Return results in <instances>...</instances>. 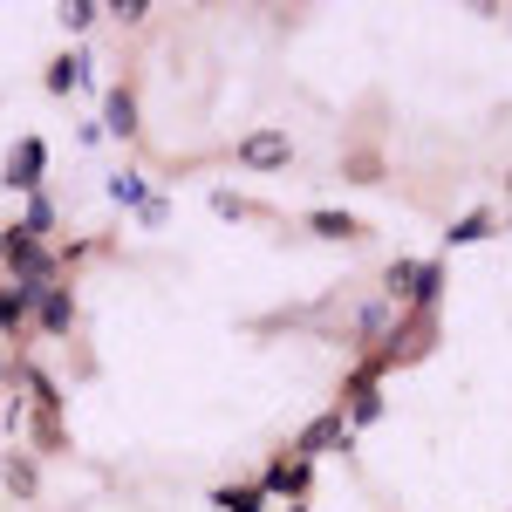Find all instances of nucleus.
Wrapping results in <instances>:
<instances>
[{
    "mask_svg": "<svg viewBox=\"0 0 512 512\" xmlns=\"http://www.w3.org/2000/svg\"><path fill=\"white\" fill-rule=\"evenodd\" d=\"M0 383H7V355H0Z\"/></svg>",
    "mask_w": 512,
    "mask_h": 512,
    "instance_id": "5701e85b",
    "label": "nucleus"
},
{
    "mask_svg": "<svg viewBox=\"0 0 512 512\" xmlns=\"http://www.w3.org/2000/svg\"><path fill=\"white\" fill-rule=\"evenodd\" d=\"M76 287L69 280H55V287H41V301H35V328L48 335V342H69V328H76Z\"/></svg>",
    "mask_w": 512,
    "mask_h": 512,
    "instance_id": "7ed1b4c3",
    "label": "nucleus"
},
{
    "mask_svg": "<svg viewBox=\"0 0 512 512\" xmlns=\"http://www.w3.org/2000/svg\"><path fill=\"white\" fill-rule=\"evenodd\" d=\"M0 267L21 280V287H55V280H62V260H55L41 239L14 233V226H7V260H0Z\"/></svg>",
    "mask_w": 512,
    "mask_h": 512,
    "instance_id": "f03ea898",
    "label": "nucleus"
},
{
    "mask_svg": "<svg viewBox=\"0 0 512 512\" xmlns=\"http://www.w3.org/2000/svg\"><path fill=\"white\" fill-rule=\"evenodd\" d=\"M417 267H424V260H390V294H403V301H410V287H417Z\"/></svg>",
    "mask_w": 512,
    "mask_h": 512,
    "instance_id": "6ab92c4d",
    "label": "nucleus"
},
{
    "mask_svg": "<svg viewBox=\"0 0 512 512\" xmlns=\"http://www.w3.org/2000/svg\"><path fill=\"white\" fill-rule=\"evenodd\" d=\"M233 158H239V171H253V178H274V171L294 164V137H287V123H253L233 144Z\"/></svg>",
    "mask_w": 512,
    "mask_h": 512,
    "instance_id": "f257e3e1",
    "label": "nucleus"
},
{
    "mask_svg": "<svg viewBox=\"0 0 512 512\" xmlns=\"http://www.w3.org/2000/svg\"><path fill=\"white\" fill-rule=\"evenodd\" d=\"M62 451H69V431H62V417L35 410V458H62Z\"/></svg>",
    "mask_w": 512,
    "mask_h": 512,
    "instance_id": "f8f14e48",
    "label": "nucleus"
},
{
    "mask_svg": "<svg viewBox=\"0 0 512 512\" xmlns=\"http://www.w3.org/2000/svg\"><path fill=\"white\" fill-rule=\"evenodd\" d=\"M48 226H55V205H48V198H28V219H21V226H14V233H28V239H41V233H48Z\"/></svg>",
    "mask_w": 512,
    "mask_h": 512,
    "instance_id": "2eb2a0df",
    "label": "nucleus"
},
{
    "mask_svg": "<svg viewBox=\"0 0 512 512\" xmlns=\"http://www.w3.org/2000/svg\"><path fill=\"white\" fill-rule=\"evenodd\" d=\"M506 198H512V171H506Z\"/></svg>",
    "mask_w": 512,
    "mask_h": 512,
    "instance_id": "b1692460",
    "label": "nucleus"
},
{
    "mask_svg": "<svg viewBox=\"0 0 512 512\" xmlns=\"http://www.w3.org/2000/svg\"><path fill=\"white\" fill-rule=\"evenodd\" d=\"M82 69H89V62H82L76 48H69V55H55V62H48V76H41V89H48V96H69V89L82 82Z\"/></svg>",
    "mask_w": 512,
    "mask_h": 512,
    "instance_id": "9b49d317",
    "label": "nucleus"
},
{
    "mask_svg": "<svg viewBox=\"0 0 512 512\" xmlns=\"http://www.w3.org/2000/svg\"><path fill=\"white\" fill-rule=\"evenodd\" d=\"M308 472H315V465H301V458H280L274 472H267V492H274V499H287V506H301V492H308Z\"/></svg>",
    "mask_w": 512,
    "mask_h": 512,
    "instance_id": "1a4fd4ad",
    "label": "nucleus"
},
{
    "mask_svg": "<svg viewBox=\"0 0 512 512\" xmlns=\"http://www.w3.org/2000/svg\"><path fill=\"white\" fill-rule=\"evenodd\" d=\"M212 212H219V219H246V198H233V192H212Z\"/></svg>",
    "mask_w": 512,
    "mask_h": 512,
    "instance_id": "aec40b11",
    "label": "nucleus"
},
{
    "mask_svg": "<svg viewBox=\"0 0 512 512\" xmlns=\"http://www.w3.org/2000/svg\"><path fill=\"white\" fill-rule=\"evenodd\" d=\"M383 171H390V164H383V151H376V144L342 151V178H349V185H383Z\"/></svg>",
    "mask_w": 512,
    "mask_h": 512,
    "instance_id": "6e6552de",
    "label": "nucleus"
},
{
    "mask_svg": "<svg viewBox=\"0 0 512 512\" xmlns=\"http://www.w3.org/2000/svg\"><path fill=\"white\" fill-rule=\"evenodd\" d=\"M103 130L123 137V144H137L144 123H137V89H130V82H110V96H103Z\"/></svg>",
    "mask_w": 512,
    "mask_h": 512,
    "instance_id": "423d86ee",
    "label": "nucleus"
},
{
    "mask_svg": "<svg viewBox=\"0 0 512 512\" xmlns=\"http://www.w3.org/2000/svg\"><path fill=\"white\" fill-rule=\"evenodd\" d=\"M103 14H117L123 28H144V21H151V14H158V7H151V0H110V7H103Z\"/></svg>",
    "mask_w": 512,
    "mask_h": 512,
    "instance_id": "a211bd4d",
    "label": "nucleus"
},
{
    "mask_svg": "<svg viewBox=\"0 0 512 512\" xmlns=\"http://www.w3.org/2000/svg\"><path fill=\"white\" fill-rule=\"evenodd\" d=\"M437 287H444V267H437V260H424V267H417V287H410V301H417V308H431Z\"/></svg>",
    "mask_w": 512,
    "mask_h": 512,
    "instance_id": "f3484780",
    "label": "nucleus"
},
{
    "mask_svg": "<svg viewBox=\"0 0 512 512\" xmlns=\"http://www.w3.org/2000/svg\"><path fill=\"white\" fill-rule=\"evenodd\" d=\"M485 233H492V212H465L444 239H451V246H472V239H485Z\"/></svg>",
    "mask_w": 512,
    "mask_h": 512,
    "instance_id": "dca6fc26",
    "label": "nucleus"
},
{
    "mask_svg": "<svg viewBox=\"0 0 512 512\" xmlns=\"http://www.w3.org/2000/svg\"><path fill=\"white\" fill-rule=\"evenodd\" d=\"M212 506H226V512H267V492H253V485H219V492H212Z\"/></svg>",
    "mask_w": 512,
    "mask_h": 512,
    "instance_id": "ddd939ff",
    "label": "nucleus"
},
{
    "mask_svg": "<svg viewBox=\"0 0 512 512\" xmlns=\"http://www.w3.org/2000/svg\"><path fill=\"white\" fill-rule=\"evenodd\" d=\"M96 14H103L96 0H62V7H55V21H62L69 35H89V28H96Z\"/></svg>",
    "mask_w": 512,
    "mask_h": 512,
    "instance_id": "4468645a",
    "label": "nucleus"
},
{
    "mask_svg": "<svg viewBox=\"0 0 512 512\" xmlns=\"http://www.w3.org/2000/svg\"><path fill=\"white\" fill-rule=\"evenodd\" d=\"M287 512H308V506H287Z\"/></svg>",
    "mask_w": 512,
    "mask_h": 512,
    "instance_id": "393cba45",
    "label": "nucleus"
},
{
    "mask_svg": "<svg viewBox=\"0 0 512 512\" xmlns=\"http://www.w3.org/2000/svg\"><path fill=\"white\" fill-rule=\"evenodd\" d=\"M41 171H48V144L41 137H21L14 151H7V192H41Z\"/></svg>",
    "mask_w": 512,
    "mask_h": 512,
    "instance_id": "20e7f679",
    "label": "nucleus"
},
{
    "mask_svg": "<svg viewBox=\"0 0 512 512\" xmlns=\"http://www.w3.org/2000/svg\"><path fill=\"white\" fill-rule=\"evenodd\" d=\"M308 233L315 239H362L369 226H362L355 212H328V205H321V212H308Z\"/></svg>",
    "mask_w": 512,
    "mask_h": 512,
    "instance_id": "9d476101",
    "label": "nucleus"
},
{
    "mask_svg": "<svg viewBox=\"0 0 512 512\" xmlns=\"http://www.w3.org/2000/svg\"><path fill=\"white\" fill-rule=\"evenodd\" d=\"M335 444L349 451V417H342V410H328V417H315L308 431L294 437V458H301V465H315L321 451H335Z\"/></svg>",
    "mask_w": 512,
    "mask_h": 512,
    "instance_id": "39448f33",
    "label": "nucleus"
},
{
    "mask_svg": "<svg viewBox=\"0 0 512 512\" xmlns=\"http://www.w3.org/2000/svg\"><path fill=\"white\" fill-rule=\"evenodd\" d=\"M0 485H7L21 506H35V499H41V458H35V451H7V465H0Z\"/></svg>",
    "mask_w": 512,
    "mask_h": 512,
    "instance_id": "0eeeda50",
    "label": "nucleus"
},
{
    "mask_svg": "<svg viewBox=\"0 0 512 512\" xmlns=\"http://www.w3.org/2000/svg\"><path fill=\"white\" fill-rule=\"evenodd\" d=\"M110 192H117V205H137V198H144V192H137V178H130V171H123V178L110 185Z\"/></svg>",
    "mask_w": 512,
    "mask_h": 512,
    "instance_id": "412c9836",
    "label": "nucleus"
},
{
    "mask_svg": "<svg viewBox=\"0 0 512 512\" xmlns=\"http://www.w3.org/2000/svg\"><path fill=\"white\" fill-rule=\"evenodd\" d=\"M0 260H7V226H0Z\"/></svg>",
    "mask_w": 512,
    "mask_h": 512,
    "instance_id": "4be33fe9",
    "label": "nucleus"
}]
</instances>
